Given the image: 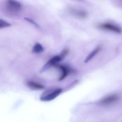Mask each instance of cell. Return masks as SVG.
<instances>
[{"instance_id": "6da1fadb", "label": "cell", "mask_w": 122, "mask_h": 122, "mask_svg": "<svg viewBox=\"0 0 122 122\" xmlns=\"http://www.w3.org/2000/svg\"><path fill=\"white\" fill-rule=\"evenodd\" d=\"M61 88H53L45 91L41 95L40 99L44 102L50 101L58 97L62 92Z\"/></svg>"}, {"instance_id": "7a4b0ae2", "label": "cell", "mask_w": 122, "mask_h": 122, "mask_svg": "<svg viewBox=\"0 0 122 122\" xmlns=\"http://www.w3.org/2000/svg\"><path fill=\"white\" fill-rule=\"evenodd\" d=\"M5 8L6 10L12 14H16L21 10L22 5L20 3L15 0H10L6 1Z\"/></svg>"}, {"instance_id": "3957f363", "label": "cell", "mask_w": 122, "mask_h": 122, "mask_svg": "<svg viewBox=\"0 0 122 122\" xmlns=\"http://www.w3.org/2000/svg\"><path fill=\"white\" fill-rule=\"evenodd\" d=\"M98 28L101 29L117 33H121L122 32V28L116 24L110 22H105L97 24Z\"/></svg>"}, {"instance_id": "277c9868", "label": "cell", "mask_w": 122, "mask_h": 122, "mask_svg": "<svg viewBox=\"0 0 122 122\" xmlns=\"http://www.w3.org/2000/svg\"><path fill=\"white\" fill-rule=\"evenodd\" d=\"M119 99V96L118 94H112L107 96L101 100L99 104L102 106H109L117 102Z\"/></svg>"}, {"instance_id": "5b68a950", "label": "cell", "mask_w": 122, "mask_h": 122, "mask_svg": "<svg viewBox=\"0 0 122 122\" xmlns=\"http://www.w3.org/2000/svg\"><path fill=\"white\" fill-rule=\"evenodd\" d=\"M64 58L61 54L59 55L55 56L50 59L41 69V72L45 71L46 69H48L52 66H54L56 64L57 62H59L62 61Z\"/></svg>"}, {"instance_id": "8992f818", "label": "cell", "mask_w": 122, "mask_h": 122, "mask_svg": "<svg viewBox=\"0 0 122 122\" xmlns=\"http://www.w3.org/2000/svg\"><path fill=\"white\" fill-rule=\"evenodd\" d=\"M70 13L73 16L80 18L84 19L87 17L88 13L86 11L84 10H79L76 9L70 8L69 9Z\"/></svg>"}, {"instance_id": "52a82bcc", "label": "cell", "mask_w": 122, "mask_h": 122, "mask_svg": "<svg viewBox=\"0 0 122 122\" xmlns=\"http://www.w3.org/2000/svg\"><path fill=\"white\" fill-rule=\"evenodd\" d=\"M54 66L57 68H59L62 71V74L59 79V81H62V80L64 79L70 72V69L64 65L56 64V65H54Z\"/></svg>"}, {"instance_id": "ba28073f", "label": "cell", "mask_w": 122, "mask_h": 122, "mask_svg": "<svg viewBox=\"0 0 122 122\" xmlns=\"http://www.w3.org/2000/svg\"><path fill=\"white\" fill-rule=\"evenodd\" d=\"M27 85L29 87L34 90H42L44 89V86L43 85L34 81H28Z\"/></svg>"}, {"instance_id": "9c48e42d", "label": "cell", "mask_w": 122, "mask_h": 122, "mask_svg": "<svg viewBox=\"0 0 122 122\" xmlns=\"http://www.w3.org/2000/svg\"><path fill=\"white\" fill-rule=\"evenodd\" d=\"M101 49H102V47H101V46H98L95 49H94L87 57L86 58L85 60V63H87L89 61L101 50Z\"/></svg>"}, {"instance_id": "30bf717a", "label": "cell", "mask_w": 122, "mask_h": 122, "mask_svg": "<svg viewBox=\"0 0 122 122\" xmlns=\"http://www.w3.org/2000/svg\"><path fill=\"white\" fill-rule=\"evenodd\" d=\"M44 49L42 45L39 43H36L32 48V52L34 53H40L43 52Z\"/></svg>"}, {"instance_id": "8fae6325", "label": "cell", "mask_w": 122, "mask_h": 122, "mask_svg": "<svg viewBox=\"0 0 122 122\" xmlns=\"http://www.w3.org/2000/svg\"><path fill=\"white\" fill-rule=\"evenodd\" d=\"M10 26L11 24L8 22L0 19V28H6Z\"/></svg>"}, {"instance_id": "7c38bea8", "label": "cell", "mask_w": 122, "mask_h": 122, "mask_svg": "<svg viewBox=\"0 0 122 122\" xmlns=\"http://www.w3.org/2000/svg\"><path fill=\"white\" fill-rule=\"evenodd\" d=\"M25 19L26 20V21H29V22H30L31 23L33 24L37 28H40V27H39V26L36 23L35 21H34L33 20H32V19H30L28 18H25Z\"/></svg>"}, {"instance_id": "4fadbf2b", "label": "cell", "mask_w": 122, "mask_h": 122, "mask_svg": "<svg viewBox=\"0 0 122 122\" xmlns=\"http://www.w3.org/2000/svg\"></svg>"}]
</instances>
